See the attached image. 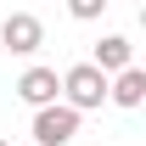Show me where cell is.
<instances>
[{
    "label": "cell",
    "instance_id": "8992f818",
    "mask_svg": "<svg viewBox=\"0 0 146 146\" xmlns=\"http://www.w3.org/2000/svg\"><path fill=\"white\" fill-rule=\"evenodd\" d=\"M107 101H118V107H141V101H146V73H141V68H124V73L107 84Z\"/></svg>",
    "mask_w": 146,
    "mask_h": 146
},
{
    "label": "cell",
    "instance_id": "277c9868",
    "mask_svg": "<svg viewBox=\"0 0 146 146\" xmlns=\"http://www.w3.org/2000/svg\"><path fill=\"white\" fill-rule=\"evenodd\" d=\"M17 96L28 101V107H56V96H62V79H56V68H28L17 79Z\"/></svg>",
    "mask_w": 146,
    "mask_h": 146
},
{
    "label": "cell",
    "instance_id": "5b68a950",
    "mask_svg": "<svg viewBox=\"0 0 146 146\" xmlns=\"http://www.w3.org/2000/svg\"><path fill=\"white\" fill-rule=\"evenodd\" d=\"M101 79L107 73H124V68H135V56H129V39L124 34H107V39H96V62H90Z\"/></svg>",
    "mask_w": 146,
    "mask_h": 146
},
{
    "label": "cell",
    "instance_id": "6da1fadb",
    "mask_svg": "<svg viewBox=\"0 0 146 146\" xmlns=\"http://www.w3.org/2000/svg\"><path fill=\"white\" fill-rule=\"evenodd\" d=\"M62 107H73V112H90V107H101L107 101V79L90 68V62H79V68H68L62 73Z\"/></svg>",
    "mask_w": 146,
    "mask_h": 146
},
{
    "label": "cell",
    "instance_id": "52a82bcc",
    "mask_svg": "<svg viewBox=\"0 0 146 146\" xmlns=\"http://www.w3.org/2000/svg\"><path fill=\"white\" fill-rule=\"evenodd\" d=\"M101 6H107V0H73V17L90 23V17H101Z\"/></svg>",
    "mask_w": 146,
    "mask_h": 146
},
{
    "label": "cell",
    "instance_id": "ba28073f",
    "mask_svg": "<svg viewBox=\"0 0 146 146\" xmlns=\"http://www.w3.org/2000/svg\"><path fill=\"white\" fill-rule=\"evenodd\" d=\"M0 146H6V141H0Z\"/></svg>",
    "mask_w": 146,
    "mask_h": 146
},
{
    "label": "cell",
    "instance_id": "3957f363",
    "mask_svg": "<svg viewBox=\"0 0 146 146\" xmlns=\"http://www.w3.org/2000/svg\"><path fill=\"white\" fill-rule=\"evenodd\" d=\"M73 135H79V112L73 107H39L34 112V146H68Z\"/></svg>",
    "mask_w": 146,
    "mask_h": 146
},
{
    "label": "cell",
    "instance_id": "7a4b0ae2",
    "mask_svg": "<svg viewBox=\"0 0 146 146\" xmlns=\"http://www.w3.org/2000/svg\"><path fill=\"white\" fill-rule=\"evenodd\" d=\"M0 45L11 56H34L39 45H45V23H39L34 11H11V17L0 23Z\"/></svg>",
    "mask_w": 146,
    "mask_h": 146
}]
</instances>
